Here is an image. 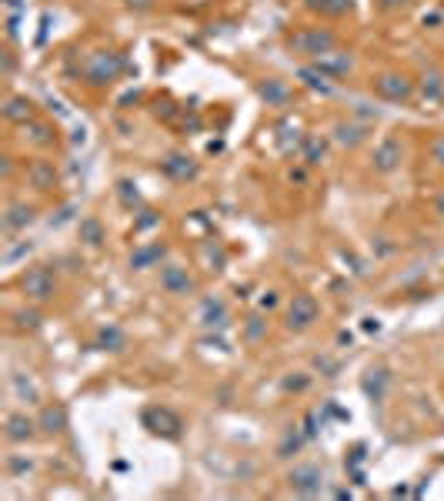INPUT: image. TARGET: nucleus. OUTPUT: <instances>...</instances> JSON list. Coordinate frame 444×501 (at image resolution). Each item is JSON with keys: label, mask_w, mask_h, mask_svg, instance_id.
<instances>
[{"label": "nucleus", "mask_w": 444, "mask_h": 501, "mask_svg": "<svg viewBox=\"0 0 444 501\" xmlns=\"http://www.w3.org/2000/svg\"><path fill=\"white\" fill-rule=\"evenodd\" d=\"M120 67H124V60H120V54H111V51H104V54H94L91 57V64H87V80L91 84H111V80L120 74Z\"/></svg>", "instance_id": "nucleus-5"}, {"label": "nucleus", "mask_w": 444, "mask_h": 501, "mask_svg": "<svg viewBox=\"0 0 444 501\" xmlns=\"http://www.w3.org/2000/svg\"><path fill=\"white\" fill-rule=\"evenodd\" d=\"M290 47L297 51V54H308V57H321V54H331L334 47H337V37L324 30V27H301V30H294L288 40Z\"/></svg>", "instance_id": "nucleus-1"}, {"label": "nucleus", "mask_w": 444, "mask_h": 501, "mask_svg": "<svg viewBox=\"0 0 444 501\" xmlns=\"http://www.w3.org/2000/svg\"><path fill=\"white\" fill-rule=\"evenodd\" d=\"M20 288H24V294H27L30 301H50V298H54V274H50L47 268L24 271Z\"/></svg>", "instance_id": "nucleus-4"}, {"label": "nucleus", "mask_w": 444, "mask_h": 501, "mask_svg": "<svg viewBox=\"0 0 444 501\" xmlns=\"http://www.w3.org/2000/svg\"><path fill=\"white\" fill-rule=\"evenodd\" d=\"M314 71H321L324 78H344L351 74V57L348 54H321V57H314Z\"/></svg>", "instance_id": "nucleus-13"}, {"label": "nucleus", "mask_w": 444, "mask_h": 501, "mask_svg": "<svg viewBox=\"0 0 444 501\" xmlns=\"http://www.w3.org/2000/svg\"><path fill=\"white\" fill-rule=\"evenodd\" d=\"M10 385H14V391H17L20 401H27V405H37V401H40V391L34 388V381H30L27 374L14 371V374H10Z\"/></svg>", "instance_id": "nucleus-22"}, {"label": "nucleus", "mask_w": 444, "mask_h": 501, "mask_svg": "<svg viewBox=\"0 0 444 501\" xmlns=\"http://www.w3.org/2000/svg\"><path fill=\"white\" fill-rule=\"evenodd\" d=\"M301 154H304V164H308V167H317V164L324 161V144H321L317 137H304V140H301Z\"/></svg>", "instance_id": "nucleus-28"}, {"label": "nucleus", "mask_w": 444, "mask_h": 501, "mask_svg": "<svg viewBox=\"0 0 444 501\" xmlns=\"http://www.w3.org/2000/svg\"><path fill=\"white\" fill-rule=\"evenodd\" d=\"M160 288L167 291V294H191L194 277L187 274V268H181V264H167V268L160 271Z\"/></svg>", "instance_id": "nucleus-10"}, {"label": "nucleus", "mask_w": 444, "mask_h": 501, "mask_svg": "<svg viewBox=\"0 0 444 501\" xmlns=\"http://www.w3.org/2000/svg\"><path fill=\"white\" fill-rule=\"evenodd\" d=\"M164 254H167V248H164V244H144V248H137L134 254H131V268H134V271L151 268V264H157Z\"/></svg>", "instance_id": "nucleus-20"}, {"label": "nucleus", "mask_w": 444, "mask_h": 501, "mask_svg": "<svg viewBox=\"0 0 444 501\" xmlns=\"http://www.w3.org/2000/svg\"><path fill=\"white\" fill-rule=\"evenodd\" d=\"M407 0H381V7H385V10H394V7H405Z\"/></svg>", "instance_id": "nucleus-45"}, {"label": "nucleus", "mask_w": 444, "mask_h": 501, "mask_svg": "<svg viewBox=\"0 0 444 501\" xmlns=\"http://www.w3.org/2000/svg\"><path fill=\"white\" fill-rule=\"evenodd\" d=\"M24 134H27V140H30V144H37V147L54 144V127H50V124H40V120L24 124Z\"/></svg>", "instance_id": "nucleus-24"}, {"label": "nucleus", "mask_w": 444, "mask_h": 501, "mask_svg": "<svg viewBox=\"0 0 444 501\" xmlns=\"http://www.w3.org/2000/svg\"><path fill=\"white\" fill-rule=\"evenodd\" d=\"M144 424L154 431V435H164V438H177L181 435V418H177L174 411H167V408H151V411H144Z\"/></svg>", "instance_id": "nucleus-7"}, {"label": "nucleus", "mask_w": 444, "mask_h": 501, "mask_svg": "<svg viewBox=\"0 0 444 501\" xmlns=\"http://www.w3.org/2000/svg\"><path fill=\"white\" fill-rule=\"evenodd\" d=\"M314 367H317L324 378H334V374H337V361H331V358H317V361H314Z\"/></svg>", "instance_id": "nucleus-36"}, {"label": "nucleus", "mask_w": 444, "mask_h": 501, "mask_svg": "<svg viewBox=\"0 0 444 501\" xmlns=\"http://www.w3.org/2000/svg\"><path fill=\"white\" fill-rule=\"evenodd\" d=\"M334 140L341 147H358L367 140V127L364 124H354V120H337L334 124Z\"/></svg>", "instance_id": "nucleus-14"}, {"label": "nucleus", "mask_w": 444, "mask_h": 501, "mask_svg": "<svg viewBox=\"0 0 444 501\" xmlns=\"http://www.w3.org/2000/svg\"><path fill=\"white\" fill-rule=\"evenodd\" d=\"M431 157H434V161H438V164L444 167V134L434 137V144H431Z\"/></svg>", "instance_id": "nucleus-38"}, {"label": "nucleus", "mask_w": 444, "mask_h": 501, "mask_svg": "<svg viewBox=\"0 0 444 501\" xmlns=\"http://www.w3.org/2000/svg\"><path fill=\"white\" fill-rule=\"evenodd\" d=\"M257 94L268 100V107H281V104H288L290 91L284 87V84H281V80L270 78V80H261V84H257Z\"/></svg>", "instance_id": "nucleus-21"}, {"label": "nucleus", "mask_w": 444, "mask_h": 501, "mask_svg": "<svg viewBox=\"0 0 444 501\" xmlns=\"http://www.w3.org/2000/svg\"><path fill=\"white\" fill-rule=\"evenodd\" d=\"M274 304H277V294H274V291H268V294L261 298V308H274Z\"/></svg>", "instance_id": "nucleus-43"}, {"label": "nucleus", "mask_w": 444, "mask_h": 501, "mask_svg": "<svg viewBox=\"0 0 444 501\" xmlns=\"http://www.w3.org/2000/svg\"><path fill=\"white\" fill-rule=\"evenodd\" d=\"M297 78L304 80L308 87H314V91H321V94H331V84H328V78H324L321 71H314V67H304V71H297Z\"/></svg>", "instance_id": "nucleus-30"}, {"label": "nucleus", "mask_w": 444, "mask_h": 501, "mask_svg": "<svg viewBox=\"0 0 444 501\" xmlns=\"http://www.w3.org/2000/svg\"><path fill=\"white\" fill-rule=\"evenodd\" d=\"M34 100H27V97H7V104H3V117L10 120V124H30L34 120Z\"/></svg>", "instance_id": "nucleus-15"}, {"label": "nucleus", "mask_w": 444, "mask_h": 501, "mask_svg": "<svg viewBox=\"0 0 444 501\" xmlns=\"http://www.w3.org/2000/svg\"><path fill=\"white\" fill-rule=\"evenodd\" d=\"M361 388H364V394L371 398V401H385L387 367H367V374H364V381H361Z\"/></svg>", "instance_id": "nucleus-17"}, {"label": "nucleus", "mask_w": 444, "mask_h": 501, "mask_svg": "<svg viewBox=\"0 0 444 501\" xmlns=\"http://www.w3.org/2000/svg\"><path fill=\"white\" fill-rule=\"evenodd\" d=\"M264 331H268V321L254 314V318H248V325H244V338H248V341H261Z\"/></svg>", "instance_id": "nucleus-33"}, {"label": "nucleus", "mask_w": 444, "mask_h": 501, "mask_svg": "<svg viewBox=\"0 0 444 501\" xmlns=\"http://www.w3.org/2000/svg\"><path fill=\"white\" fill-rule=\"evenodd\" d=\"M381 325H378V318H364V331H378Z\"/></svg>", "instance_id": "nucleus-46"}, {"label": "nucleus", "mask_w": 444, "mask_h": 501, "mask_svg": "<svg viewBox=\"0 0 444 501\" xmlns=\"http://www.w3.org/2000/svg\"><path fill=\"white\" fill-rule=\"evenodd\" d=\"M74 211H77L74 204H67V208H60V211H57V217H50V228H60L64 221H71V217H74Z\"/></svg>", "instance_id": "nucleus-37"}, {"label": "nucleus", "mask_w": 444, "mask_h": 501, "mask_svg": "<svg viewBox=\"0 0 444 501\" xmlns=\"http://www.w3.org/2000/svg\"><path fill=\"white\" fill-rule=\"evenodd\" d=\"M47 27H50V17L44 14V17H40V34H37V44H44V40H47Z\"/></svg>", "instance_id": "nucleus-42"}, {"label": "nucleus", "mask_w": 444, "mask_h": 501, "mask_svg": "<svg viewBox=\"0 0 444 501\" xmlns=\"http://www.w3.org/2000/svg\"><path fill=\"white\" fill-rule=\"evenodd\" d=\"M80 241H87L91 248H100V244H104V228H100L97 217H84V221H80Z\"/></svg>", "instance_id": "nucleus-27"}, {"label": "nucleus", "mask_w": 444, "mask_h": 501, "mask_svg": "<svg viewBox=\"0 0 444 501\" xmlns=\"http://www.w3.org/2000/svg\"><path fill=\"white\" fill-rule=\"evenodd\" d=\"M311 10H321V14H328V17H344L351 7H354V0H304Z\"/></svg>", "instance_id": "nucleus-23"}, {"label": "nucleus", "mask_w": 444, "mask_h": 501, "mask_svg": "<svg viewBox=\"0 0 444 501\" xmlns=\"http://www.w3.org/2000/svg\"><path fill=\"white\" fill-rule=\"evenodd\" d=\"M97 347H100V351H120V347H124V331L114 328V325L100 328V334H97Z\"/></svg>", "instance_id": "nucleus-26"}, {"label": "nucleus", "mask_w": 444, "mask_h": 501, "mask_svg": "<svg viewBox=\"0 0 444 501\" xmlns=\"http://www.w3.org/2000/svg\"><path fill=\"white\" fill-rule=\"evenodd\" d=\"M140 214H144V217L137 221V231H144V228H154V224H157V214H154V211H140Z\"/></svg>", "instance_id": "nucleus-39"}, {"label": "nucleus", "mask_w": 444, "mask_h": 501, "mask_svg": "<svg viewBox=\"0 0 444 501\" xmlns=\"http://www.w3.org/2000/svg\"><path fill=\"white\" fill-rule=\"evenodd\" d=\"M201 325H204V328H224V325H228V308H224V301L207 298L204 308H201Z\"/></svg>", "instance_id": "nucleus-18"}, {"label": "nucleus", "mask_w": 444, "mask_h": 501, "mask_svg": "<svg viewBox=\"0 0 444 501\" xmlns=\"http://www.w3.org/2000/svg\"><path fill=\"white\" fill-rule=\"evenodd\" d=\"M421 94H425V100H431V104L444 100V78L438 71H427L425 78H421Z\"/></svg>", "instance_id": "nucleus-25"}, {"label": "nucleus", "mask_w": 444, "mask_h": 501, "mask_svg": "<svg viewBox=\"0 0 444 501\" xmlns=\"http://www.w3.org/2000/svg\"><path fill=\"white\" fill-rule=\"evenodd\" d=\"M308 385H311V378L304 374V371H297V374H290V378H284V391H304Z\"/></svg>", "instance_id": "nucleus-35"}, {"label": "nucleus", "mask_w": 444, "mask_h": 501, "mask_svg": "<svg viewBox=\"0 0 444 501\" xmlns=\"http://www.w3.org/2000/svg\"><path fill=\"white\" fill-rule=\"evenodd\" d=\"M7 468H10V471H30V462H24V458H10V462H7Z\"/></svg>", "instance_id": "nucleus-41"}, {"label": "nucleus", "mask_w": 444, "mask_h": 501, "mask_svg": "<svg viewBox=\"0 0 444 501\" xmlns=\"http://www.w3.org/2000/svg\"><path fill=\"white\" fill-rule=\"evenodd\" d=\"M34 250V244L30 241H20V244H14V248H7L3 250V264H14V261H20L24 254H30Z\"/></svg>", "instance_id": "nucleus-34"}, {"label": "nucleus", "mask_w": 444, "mask_h": 501, "mask_svg": "<svg viewBox=\"0 0 444 501\" xmlns=\"http://www.w3.org/2000/svg\"><path fill=\"white\" fill-rule=\"evenodd\" d=\"M371 164H374V171H378V174H391L398 164H401V144H398L394 137H385V140L374 147Z\"/></svg>", "instance_id": "nucleus-8"}, {"label": "nucleus", "mask_w": 444, "mask_h": 501, "mask_svg": "<svg viewBox=\"0 0 444 501\" xmlns=\"http://www.w3.org/2000/svg\"><path fill=\"white\" fill-rule=\"evenodd\" d=\"M317 314H321V308H317V298L314 294H294L288 304V314H284V325H288L290 331H308L314 321H317Z\"/></svg>", "instance_id": "nucleus-2"}, {"label": "nucleus", "mask_w": 444, "mask_h": 501, "mask_svg": "<svg viewBox=\"0 0 444 501\" xmlns=\"http://www.w3.org/2000/svg\"><path fill=\"white\" fill-rule=\"evenodd\" d=\"M288 482H290V488H294V495L314 498V495H321V488H324V475H321L317 464H297L288 475Z\"/></svg>", "instance_id": "nucleus-3"}, {"label": "nucleus", "mask_w": 444, "mask_h": 501, "mask_svg": "<svg viewBox=\"0 0 444 501\" xmlns=\"http://www.w3.org/2000/svg\"><path fill=\"white\" fill-rule=\"evenodd\" d=\"M304 441H308V435H301V431H294V428H290L288 438H284V441H281V448H277V455H281V458H290V455H294V451H297Z\"/></svg>", "instance_id": "nucleus-32"}, {"label": "nucleus", "mask_w": 444, "mask_h": 501, "mask_svg": "<svg viewBox=\"0 0 444 501\" xmlns=\"http://www.w3.org/2000/svg\"><path fill=\"white\" fill-rule=\"evenodd\" d=\"M374 91L385 97V100H411V94H414V80L407 78V74H394V71H387V74H381V78L374 80Z\"/></svg>", "instance_id": "nucleus-6"}, {"label": "nucleus", "mask_w": 444, "mask_h": 501, "mask_svg": "<svg viewBox=\"0 0 444 501\" xmlns=\"http://www.w3.org/2000/svg\"><path fill=\"white\" fill-rule=\"evenodd\" d=\"M10 321H14V328L17 331H34L40 325V314L37 311H30V308H20V311L10 314Z\"/></svg>", "instance_id": "nucleus-31"}, {"label": "nucleus", "mask_w": 444, "mask_h": 501, "mask_svg": "<svg viewBox=\"0 0 444 501\" xmlns=\"http://www.w3.org/2000/svg\"><path fill=\"white\" fill-rule=\"evenodd\" d=\"M34 428H37V421H30L27 415H7V421H3V435H7V441H30L34 438Z\"/></svg>", "instance_id": "nucleus-12"}, {"label": "nucleus", "mask_w": 444, "mask_h": 501, "mask_svg": "<svg viewBox=\"0 0 444 501\" xmlns=\"http://www.w3.org/2000/svg\"><path fill=\"white\" fill-rule=\"evenodd\" d=\"M434 214H438V217H444V191L434 197Z\"/></svg>", "instance_id": "nucleus-44"}, {"label": "nucleus", "mask_w": 444, "mask_h": 501, "mask_svg": "<svg viewBox=\"0 0 444 501\" xmlns=\"http://www.w3.org/2000/svg\"><path fill=\"white\" fill-rule=\"evenodd\" d=\"M124 3H131V7H151L154 0H124Z\"/></svg>", "instance_id": "nucleus-47"}, {"label": "nucleus", "mask_w": 444, "mask_h": 501, "mask_svg": "<svg viewBox=\"0 0 444 501\" xmlns=\"http://www.w3.org/2000/svg\"><path fill=\"white\" fill-rule=\"evenodd\" d=\"M7 7H20V0H7Z\"/></svg>", "instance_id": "nucleus-48"}, {"label": "nucleus", "mask_w": 444, "mask_h": 501, "mask_svg": "<svg viewBox=\"0 0 444 501\" xmlns=\"http://www.w3.org/2000/svg\"><path fill=\"white\" fill-rule=\"evenodd\" d=\"M160 171L167 177H174V181H191V177H197V164L187 154H167L160 161Z\"/></svg>", "instance_id": "nucleus-11"}, {"label": "nucleus", "mask_w": 444, "mask_h": 501, "mask_svg": "<svg viewBox=\"0 0 444 501\" xmlns=\"http://www.w3.org/2000/svg\"><path fill=\"white\" fill-rule=\"evenodd\" d=\"M30 221H34V208H27V204H10L7 214H3V231H24Z\"/></svg>", "instance_id": "nucleus-19"}, {"label": "nucleus", "mask_w": 444, "mask_h": 501, "mask_svg": "<svg viewBox=\"0 0 444 501\" xmlns=\"http://www.w3.org/2000/svg\"><path fill=\"white\" fill-rule=\"evenodd\" d=\"M37 428L44 431V435H60V431L67 428V411H64L60 405H47L44 411H40Z\"/></svg>", "instance_id": "nucleus-16"}, {"label": "nucleus", "mask_w": 444, "mask_h": 501, "mask_svg": "<svg viewBox=\"0 0 444 501\" xmlns=\"http://www.w3.org/2000/svg\"><path fill=\"white\" fill-rule=\"evenodd\" d=\"M27 181H30V188L34 191H50L54 184H57V167H54V161H30L27 164Z\"/></svg>", "instance_id": "nucleus-9"}, {"label": "nucleus", "mask_w": 444, "mask_h": 501, "mask_svg": "<svg viewBox=\"0 0 444 501\" xmlns=\"http://www.w3.org/2000/svg\"><path fill=\"white\" fill-rule=\"evenodd\" d=\"M117 197H120V204H124V208H134V204H140V191H137L134 181H127V177H120V181H117Z\"/></svg>", "instance_id": "nucleus-29"}, {"label": "nucleus", "mask_w": 444, "mask_h": 501, "mask_svg": "<svg viewBox=\"0 0 444 501\" xmlns=\"http://www.w3.org/2000/svg\"><path fill=\"white\" fill-rule=\"evenodd\" d=\"M304 435H308V438H314V435H317V415H314V411L304 418Z\"/></svg>", "instance_id": "nucleus-40"}]
</instances>
